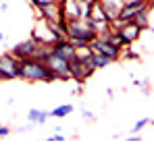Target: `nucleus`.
I'll list each match as a JSON object with an SVG mask.
<instances>
[{
    "label": "nucleus",
    "mask_w": 154,
    "mask_h": 145,
    "mask_svg": "<svg viewBox=\"0 0 154 145\" xmlns=\"http://www.w3.org/2000/svg\"><path fill=\"white\" fill-rule=\"evenodd\" d=\"M142 31H144V29H142L140 25H135L133 21H127L121 29H117V37H119V42H121V46L125 48V46H131L133 42L140 40Z\"/></svg>",
    "instance_id": "nucleus-5"
},
{
    "label": "nucleus",
    "mask_w": 154,
    "mask_h": 145,
    "mask_svg": "<svg viewBox=\"0 0 154 145\" xmlns=\"http://www.w3.org/2000/svg\"><path fill=\"white\" fill-rule=\"evenodd\" d=\"M146 6H152L150 4V0H127L125 4H123V10H121V19L123 21H131L140 10H144Z\"/></svg>",
    "instance_id": "nucleus-9"
},
{
    "label": "nucleus",
    "mask_w": 154,
    "mask_h": 145,
    "mask_svg": "<svg viewBox=\"0 0 154 145\" xmlns=\"http://www.w3.org/2000/svg\"><path fill=\"white\" fill-rule=\"evenodd\" d=\"M27 120H29V124H44V122L48 120V112L38 110V108H31L27 112Z\"/></svg>",
    "instance_id": "nucleus-11"
},
{
    "label": "nucleus",
    "mask_w": 154,
    "mask_h": 145,
    "mask_svg": "<svg viewBox=\"0 0 154 145\" xmlns=\"http://www.w3.org/2000/svg\"><path fill=\"white\" fill-rule=\"evenodd\" d=\"M81 116H83V118H88V120H94V118H96L90 110H81Z\"/></svg>",
    "instance_id": "nucleus-18"
},
{
    "label": "nucleus",
    "mask_w": 154,
    "mask_h": 145,
    "mask_svg": "<svg viewBox=\"0 0 154 145\" xmlns=\"http://www.w3.org/2000/svg\"><path fill=\"white\" fill-rule=\"evenodd\" d=\"M148 124H150V118H140V120L133 124V133H140V131H142L144 126H148Z\"/></svg>",
    "instance_id": "nucleus-15"
},
{
    "label": "nucleus",
    "mask_w": 154,
    "mask_h": 145,
    "mask_svg": "<svg viewBox=\"0 0 154 145\" xmlns=\"http://www.w3.org/2000/svg\"><path fill=\"white\" fill-rule=\"evenodd\" d=\"M8 135H11V129L8 126H0V139L2 137H8Z\"/></svg>",
    "instance_id": "nucleus-19"
},
{
    "label": "nucleus",
    "mask_w": 154,
    "mask_h": 145,
    "mask_svg": "<svg viewBox=\"0 0 154 145\" xmlns=\"http://www.w3.org/2000/svg\"><path fill=\"white\" fill-rule=\"evenodd\" d=\"M83 2H85V0H83Z\"/></svg>",
    "instance_id": "nucleus-24"
},
{
    "label": "nucleus",
    "mask_w": 154,
    "mask_h": 145,
    "mask_svg": "<svg viewBox=\"0 0 154 145\" xmlns=\"http://www.w3.org/2000/svg\"><path fill=\"white\" fill-rule=\"evenodd\" d=\"M21 79L27 83H52V81H56L52 71L48 69V64L38 60V58L21 60Z\"/></svg>",
    "instance_id": "nucleus-2"
},
{
    "label": "nucleus",
    "mask_w": 154,
    "mask_h": 145,
    "mask_svg": "<svg viewBox=\"0 0 154 145\" xmlns=\"http://www.w3.org/2000/svg\"><path fill=\"white\" fill-rule=\"evenodd\" d=\"M150 124H152V126H154V120H150Z\"/></svg>",
    "instance_id": "nucleus-22"
},
{
    "label": "nucleus",
    "mask_w": 154,
    "mask_h": 145,
    "mask_svg": "<svg viewBox=\"0 0 154 145\" xmlns=\"http://www.w3.org/2000/svg\"><path fill=\"white\" fill-rule=\"evenodd\" d=\"M52 54L58 56V58H63V60H67V62H71V60L75 58V54H77V46L65 37V40H60V42H56V44L52 46Z\"/></svg>",
    "instance_id": "nucleus-8"
},
{
    "label": "nucleus",
    "mask_w": 154,
    "mask_h": 145,
    "mask_svg": "<svg viewBox=\"0 0 154 145\" xmlns=\"http://www.w3.org/2000/svg\"><path fill=\"white\" fill-rule=\"evenodd\" d=\"M29 2H31L33 8H42V6H46V4H54V2H58V0H29Z\"/></svg>",
    "instance_id": "nucleus-16"
},
{
    "label": "nucleus",
    "mask_w": 154,
    "mask_h": 145,
    "mask_svg": "<svg viewBox=\"0 0 154 145\" xmlns=\"http://www.w3.org/2000/svg\"><path fill=\"white\" fill-rule=\"evenodd\" d=\"M65 35L75 46H88V44H92L98 37V25L92 19H75V21L67 23Z\"/></svg>",
    "instance_id": "nucleus-1"
},
{
    "label": "nucleus",
    "mask_w": 154,
    "mask_h": 145,
    "mask_svg": "<svg viewBox=\"0 0 154 145\" xmlns=\"http://www.w3.org/2000/svg\"><path fill=\"white\" fill-rule=\"evenodd\" d=\"M40 46H42V44H40V42H38L33 35H31L29 40H25V42H19V44H15L11 52H13V54H15L19 60H25V58H33Z\"/></svg>",
    "instance_id": "nucleus-6"
},
{
    "label": "nucleus",
    "mask_w": 154,
    "mask_h": 145,
    "mask_svg": "<svg viewBox=\"0 0 154 145\" xmlns=\"http://www.w3.org/2000/svg\"><path fill=\"white\" fill-rule=\"evenodd\" d=\"M0 42H4V33L2 31H0Z\"/></svg>",
    "instance_id": "nucleus-21"
},
{
    "label": "nucleus",
    "mask_w": 154,
    "mask_h": 145,
    "mask_svg": "<svg viewBox=\"0 0 154 145\" xmlns=\"http://www.w3.org/2000/svg\"><path fill=\"white\" fill-rule=\"evenodd\" d=\"M140 141H142L140 137H127L125 139V143H140Z\"/></svg>",
    "instance_id": "nucleus-20"
},
{
    "label": "nucleus",
    "mask_w": 154,
    "mask_h": 145,
    "mask_svg": "<svg viewBox=\"0 0 154 145\" xmlns=\"http://www.w3.org/2000/svg\"><path fill=\"white\" fill-rule=\"evenodd\" d=\"M21 79V60L11 54H0V81Z\"/></svg>",
    "instance_id": "nucleus-3"
},
{
    "label": "nucleus",
    "mask_w": 154,
    "mask_h": 145,
    "mask_svg": "<svg viewBox=\"0 0 154 145\" xmlns=\"http://www.w3.org/2000/svg\"><path fill=\"white\" fill-rule=\"evenodd\" d=\"M148 10H150V6H146L144 10H140L131 21H133L135 25H140L142 29H150V23H148Z\"/></svg>",
    "instance_id": "nucleus-14"
},
{
    "label": "nucleus",
    "mask_w": 154,
    "mask_h": 145,
    "mask_svg": "<svg viewBox=\"0 0 154 145\" xmlns=\"http://www.w3.org/2000/svg\"><path fill=\"white\" fill-rule=\"evenodd\" d=\"M46 64H48V69L52 71V75H54L56 81H67V79H71L69 62H67V60H63V58H58V56L50 54L48 60H46Z\"/></svg>",
    "instance_id": "nucleus-7"
},
{
    "label": "nucleus",
    "mask_w": 154,
    "mask_h": 145,
    "mask_svg": "<svg viewBox=\"0 0 154 145\" xmlns=\"http://www.w3.org/2000/svg\"><path fill=\"white\" fill-rule=\"evenodd\" d=\"M0 2H2V0H0Z\"/></svg>",
    "instance_id": "nucleus-23"
},
{
    "label": "nucleus",
    "mask_w": 154,
    "mask_h": 145,
    "mask_svg": "<svg viewBox=\"0 0 154 145\" xmlns=\"http://www.w3.org/2000/svg\"><path fill=\"white\" fill-rule=\"evenodd\" d=\"M71 112H73V106H71V104H60V106H56V108L50 110V116L52 118H65V116H69Z\"/></svg>",
    "instance_id": "nucleus-13"
},
{
    "label": "nucleus",
    "mask_w": 154,
    "mask_h": 145,
    "mask_svg": "<svg viewBox=\"0 0 154 145\" xmlns=\"http://www.w3.org/2000/svg\"><path fill=\"white\" fill-rule=\"evenodd\" d=\"M123 4H125V0H100V6L104 8V13H106L108 21H115V19L121 15Z\"/></svg>",
    "instance_id": "nucleus-10"
},
{
    "label": "nucleus",
    "mask_w": 154,
    "mask_h": 145,
    "mask_svg": "<svg viewBox=\"0 0 154 145\" xmlns=\"http://www.w3.org/2000/svg\"><path fill=\"white\" fill-rule=\"evenodd\" d=\"M46 143H67V137H63L60 133H56V135H52L46 139Z\"/></svg>",
    "instance_id": "nucleus-17"
},
{
    "label": "nucleus",
    "mask_w": 154,
    "mask_h": 145,
    "mask_svg": "<svg viewBox=\"0 0 154 145\" xmlns=\"http://www.w3.org/2000/svg\"><path fill=\"white\" fill-rule=\"evenodd\" d=\"M69 72H71V79L77 81V83H85L94 72L96 69L92 67V62H85V60H79V58H73L69 62Z\"/></svg>",
    "instance_id": "nucleus-4"
},
{
    "label": "nucleus",
    "mask_w": 154,
    "mask_h": 145,
    "mask_svg": "<svg viewBox=\"0 0 154 145\" xmlns=\"http://www.w3.org/2000/svg\"><path fill=\"white\" fill-rule=\"evenodd\" d=\"M115 60H110L108 56H104V54H100V52H96L94 50V54H92V67L98 71V69H104V67H108V64H112Z\"/></svg>",
    "instance_id": "nucleus-12"
}]
</instances>
